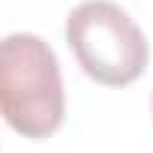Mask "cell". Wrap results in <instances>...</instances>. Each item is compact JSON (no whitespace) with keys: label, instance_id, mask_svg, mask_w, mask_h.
Listing matches in <instances>:
<instances>
[{"label":"cell","instance_id":"cell-1","mask_svg":"<svg viewBox=\"0 0 153 153\" xmlns=\"http://www.w3.org/2000/svg\"><path fill=\"white\" fill-rule=\"evenodd\" d=\"M0 105L6 123L24 138H48L66 114L60 63L48 42L12 33L0 45Z\"/></svg>","mask_w":153,"mask_h":153},{"label":"cell","instance_id":"cell-2","mask_svg":"<svg viewBox=\"0 0 153 153\" xmlns=\"http://www.w3.org/2000/svg\"><path fill=\"white\" fill-rule=\"evenodd\" d=\"M66 42L96 84L126 87L150 60L147 36L111 0H84L66 18Z\"/></svg>","mask_w":153,"mask_h":153}]
</instances>
